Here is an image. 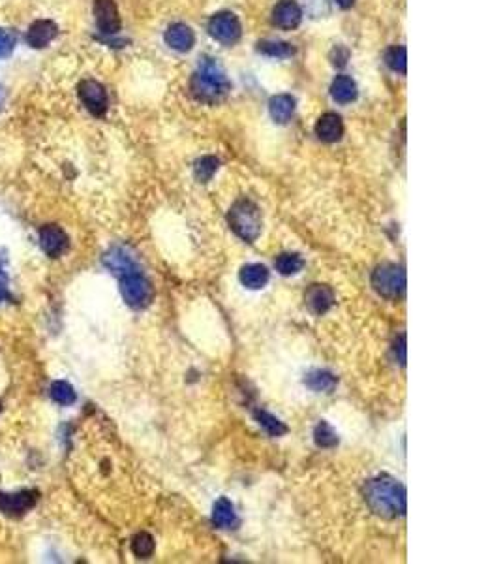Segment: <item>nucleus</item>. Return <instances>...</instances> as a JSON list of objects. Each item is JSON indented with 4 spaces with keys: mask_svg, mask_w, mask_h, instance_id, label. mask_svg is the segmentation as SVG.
Listing matches in <instances>:
<instances>
[{
    "mask_svg": "<svg viewBox=\"0 0 501 564\" xmlns=\"http://www.w3.org/2000/svg\"><path fill=\"white\" fill-rule=\"evenodd\" d=\"M365 500L374 514L383 519H398L408 510L406 487L391 476H376L368 480L363 489Z\"/></svg>",
    "mask_w": 501,
    "mask_h": 564,
    "instance_id": "f257e3e1",
    "label": "nucleus"
},
{
    "mask_svg": "<svg viewBox=\"0 0 501 564\" xmlns=\"http://www.w3.org/2000/svg\"><path fill=\"white\" fill-rule=\"evenodd\" d=\"M190 91L199 102L215 104L222 100L230 91V81L225 78L222 66L212 58H205L190 80Z\"/></svg>",
    "mask_w": 501,
    "mask_h": 564,
    "instance_id": "f03ea898",
    "label": "nucleus"
},
{
    "mask_svg": "<svg viewBox=\"0 0 501 564\" xmlns=\"http://www.w3.org/2000/svg\"><path fill=\"white\" fill-rule=\"evenodd\" d=\"M228 222H230L231 230L246 243H254L261 235V228H263L261 211L248 198H241L231 205L230 213H228Z\"/></svg>",
    "mask_w": 501,
    "mask_h": 564,
    "instance_id": "7ed1b4c3",
    "label": "nucleus"
},
{
    "mask_svg": "<svg viewBox=\"0 0 501 564\" xmlns=\"http://www.w3.org/2000/svg\"><path fill=\"white\" fill-rule=\"evenodd\" d=\"M374 290L385 299H400L406 294V271L396 263H381L372 273Z\"/></svg>",
    "mask_w": 501,
    "mask_h": 564,
    "instance_id": "20e7f679",
    "label": "nucleus"
},
{
    "mask_svg": "<svg viewBox=\"0 0 501 564\" xmlns=\"http://www.w3.org/2000/svg\"><path fill=\"white\" fill-rule=\"evenodd\" d=\"M121 294L132 309H145L152 299V286L141 273L132 271L121 277Z\"/></svg>",
    "mask_w": 501,
    "mask_h": 564,
    "instance_id": "39448f33",
    "label": "nucleus"
},
{
    "mask_svg": "<svg viewBox=\"0 0 501 564\" xmlns=\"http://www.w3.org/2000/svg\"><path fill=\"white\" fill-rule=\"evenodd\" d=\"M208 32L218 42L231 45L239 42V38L243 34V29H241L239 17L233 12H218L208 21Z\"/></svg>",
    "mask_w": 501,
    "mask_h": 564,
    "instance_id": "423d86ee",
    "label": "nucleus"
},
{
    "mask_svg": "<svg viewBox=\"0 0 501 564\" xmlns=\"http://www.w3.org/2000/svg\"><path fill=\"white\" fill-rule=\"evenodd\" d=\"M79 100L94 117H103L108 113L109 98L106 87L94 80H83L77 87Z\"/></svg>",
    "mask_w": 501,
    "mask_h": 564,
    "instance_id": "0eeeda50",
    "label": "nucleus"
},
{
    "mask_svg": "<svg viewBox=\"0 0 501 564\" xmlns=\"http://www.w3.org/2000/svg\"><path fill=\"white\" fill-rule=\"evenodd\" d=\"M94 19L106 36H113L121 30V15L115 0H94Z\"/></svg>",
    "mask_w": 501,
    "mask_h": 564,
    "instance_id": "6e6552de",
    "label": "nucleus"
},
{
    "mask_svg": "<svg viewBox=\"0 0 501 564\" xmlns=\"http://www.w3.org/2000/svg\"><path fill=\"white\" fill-rule=\"evenodd\" d=\"M304 303L310 312H314L315 316H321L325 312H329L332 305L337 303V296L327 284H312L304 294Z\"/></svg>",
    "mask_w": 501,
    "mask_h": 564,
    "instance_id": "1a4fd4ad",
    "label": "nucleus"
},
{
    "mask_svg": "<svg viewBox=\"0 0 501 564\" xmlns=\"http://www.w3.org/2000/svg\"><path fill=\"white\" fill-rule=\"evenodd\" d=\"M302 21V10L295 0H280L272 10V23L278 29H297Z\"/></svg>",
    "mask_w": 501,
    "mask_h": 564,
    "instance_id": "9d476101",
    "label": "nucleus"
},
{
    "mask_svg": "<svg viewBox=\"0 0 501 564\" xmlns=\"http://www.w3.org/2000/svg\"><path fill=\"white\" fill-rule=\"evenodd\" d=\"M58 34V27L49 19H38L29 27V32H27V44L34 49H42V47H47V45L57 38Z\"/></svg>",
    "mask_w": 501,
    "mask_h": 564,
    "instance_id": "9b49d317",
    "label": "nucleus"
},
{
    "mask_svg": "<svg viewBox=\"0 0 501 564\" xmlns=\"http://www.w3.org/2000/svg\"><path fill=\"white\" fill-rule=\"evenodd\" d=\"M40 241H42V248L51 258H58L68 250V235H66L58 226H45L40 232Z\"/></svg>",
    "mask_w": 501,
    "mask_h": 564,
    "instance_id": "f8f14e48",
    "label": "nucleus"
},
{
    "mask_svg": "<svg viewBox=\"0 0 501 564\" xmlns=\"http://www.w3.org/2000/svg\"><path fill=\"white\" fill-rule=\"evenodd\" d=\"M315 136L325 143H337L344 136V123L337 113H325L315 123Z\"/></svg>",
    "mask_w": 501,
    "mask_h": 564,
    "instance_id": "ddd939ff",
    "label": "nucleus"
},
{
    "mask_svg": "<svg viewBox=\"0 0 501 564\" xmlns=\"http://www.w3.org/2000/svg\"><path fill=\"white\" fill-rule=\"evenodd\" d=\"M36 497L30 491H19L14 495L8 493H0V512L8 515H23L34 506Z\"/></svg>",
    "mask_w": 501,
    "mask_h": 564,
    "instance_id": "4468645a",
    "label": "nucleus"
},
{
    "mask_svg": "<svg viewBox=\"0 0 501 564\" xmlns=\"http://www.w3.org/2000/svg\"><path fill=\"white\" fill-rule=\"evenodd\" d=\"M165 44L169 45L171 49L179 51V53H186L195 44V34L184 23H175L165 30Z\"/></svg>",
    "mask_w": 501,
    "mask_h": 564,
    "instance_id": "2eb2a0df",
    "label": "nucleus"
},
{
    "mask_svg": "<svg viewBox=\"0 0 501 564\" xmlns=\"http://www.w3.org/2000/svg\"><path fill=\"white\" fill-rule=\"evenodd\" d=\"M103 263L108 266L113 273L117 275H126V273H132V271H137L136 261L134 258L130 256L124 248H113L109 250L106 256H103Z\"/></svg>",
    "mask_w": 501,
    "mask_h": 564,
    "instance_id": "dca6fc26",
    "label": "nucleus"
},
{
    "mask_svg": "<svg viewBox=\"0 0 501 564\" xmlns=\"http://www.w3.org/2000/svg\"><path fill=\"white\" fill-rule=\"evenodd\" d=\"M241 282H243L246 288L250 290H261L267 286V282L271 279V273L265 266L261 263H248L241 269Z\"/></svg>",
    "mask_w": 501,
    "mask_h": 564,
    "instance_id": "f3484780",
    "label": "nucleus"
},
{
    "mask_svg": "<svg viewBox=\"0 0 501 564\" xmlns=\"http://www.w3.org/2000/svg\"><path fill=\"white\" fill-rule=\"evenodd\" d=\"M269 111H271L272 121L286 124L295 113V98L289 94H278L269 102Z\"/></svg>",
    "mask_w": 501,
    "mask_h": 564,
    "instance_id": "a211bd4d",
    "label": "nucleus"
},
{
    "mask_svg": "<svg viewBox=\"0 0 501 564\" xmlns=\"http://www.w3.org/2000/svg\"><path fill=\"white\" fill-rule=\"evenodd\" d=\"M330 96L338 104H351L357 98V83L350 75H338L330 85Z\"/></svg>",
    "mask_w": 501,
    "mask_h": 564,
    "instance_id": "6ab92c4d",
    "label": "nucleus"
},
{
    "mask_svg": "<svg viewBox=\"0 0 501 564\" xmlns=\"http://www.w3.org/2000/svg\"><path fill=\"white\" fill-rule=\"evenodd\" d=\"M212 521H215L216 527L220 528H233L236 525V512L235 506L231 504V500H228L225 497L218 499L215 502V508H212Z\"/></svg>",
    "mask_w": 501,
    "mask_h": 564,
    "instance_id": "aec40b11",
    "label": "nucleus"
},
{
    "mask_svg": "<svg viewBox=\"0 0 501 564\" xmlns=\"http://www.w3.org/2000/svg\"><path fill=\"white\" fill-rule=\"evenodd\" d=\"M304 384H306L312 391H317V393L325 391V393H329V391H332L337 388L338 378L332 375V373H329V371L315 369L312 371V373H308V376L304 378Z\"/></svg>",
    "mask_w": 501,
    "mask_h": 564,
    "instance_id": "412c9836",
    "label": "nucleus"
},
{
    "mask_svg": "<svg viewBox=\"0 0 501 564\" xmlns=\"http://www.w3.org/2000/svg\"><path fill=\"white\" fill-rule=\"evenodd\" d=\"M274 268L278 271L280 275L284 277H291L297 275L302 268H304V260H302L299 254L295 252H284L276 256L274 260Z\"/></svg>",
    "mask_w": 501,
    "mask_h": 564,
    "instance_id": "4be33fe9",
    "label": "nucleus"
},
{
    "mask_svg": "<svg viewBox=\"0 0 501 564\" xmlns=\"http://www.w3.org/2000/svg\"><path fill=\"white\" fill-rule=\"evenodd\" d=\"M220 167V160L216 156H203L193 164V177L199 183H208Z\"/></svg>",
    "mask_w": 501,
    "mask_h": 564,
    "instance_id": "5701e85b",
    "label": "nucleus"
},
{
    "mask_svg": "<svg viewBox=\"0 0 501 564\" xmlns=\"http://www.w3.org/2000/svg\"><path fill=\"white\" fill-rule=\"evenodd\" d=\"M258 51L263 53L267 57L274 58H287L295 53L293 45L287 44V42H280V40H265V42H259Z\"/></svg>",
    "mask_w": 501,
    "mask_h": 564,
    "instance_id": "b1692460",
    "label": "nucleus"
},
{
    "mask_svg": "<svg viewBox=\"0 0 501 564\" xmlns=\"http://www.w3.org/2000/svg\"><path fill=\"white\" fill-rule=\"evenodd\" d=\"M254 418L258 421L259 425L265 429L267 433L271 436H282V434L287 433V425L284 421H280L276 416H272L267 410H256L254 412Z\"/></svg>",
    "mask_w": 501,
    "mask_h": 564,
    "instance_id": "393cba45",
    "label": "nucleus"
},
{
    "mask_svg": "<svg viewBox=\"0 0 501 564\" xmlns=\"http://www.w3.org/2000/svg\"><path fill=\"white\" fill-rule=\"evenodd\" d=\"M385 62L393 72L406 75V72H408V51H406V47H402V45L391 47L385 53Z\"/></svg>",
    "mask_w": 501,
    "mask_h": 564,
    "instance_id": "a878e982",
    "label": "nucleus"
},
{
    "mask_svg": "<svg viewBox=\"0 0 501 564\" xmlns=\"http://www.w3.org/2000/svg\"><path fill=\"white\" fill-rule=\"evenodd\" d=\"M314 440L319 448H334L338 444V434L327 421H319L314 429Z\"/></svg>",
    "mask_w": 501,
    "mask_h": 564,
    "instance_id": "bb28decb",
    "label": "nucleus"
},
{
    "mask_svg": "<svg viewBox=\"0 0 501 564\" xmlns=\"http://www.w3.org/2000/svg\"><path fill=\"white\" fill-rule=\"evenodd\" d=\"M51 397H53V401L58 403V405L70 406L75 403L77 395H75V391H73V388L70 384L58 380V382H53V386H51Z\"/></svg>",
    "mask_w": 501,
    "mask_h": 564,
    "instance_id": "cd10ccee",
    "label": "nucleus"
},
{
    "mask_svg": "<svg viewBox=\"0 0 501 564\" xmlns=\"http://www.w3.org/2000/svg\"><path fill=\"white\" fill-rule=\"evenodd\" d=\"M154 538L149 532H139L132 540V551L139 559H149L154 553Z\"/></svg>",
    "mask_w": 501,
    "mask_h": 564,
    "instance_id": "c85d7f7f",
    "label": "nucleus"
},
{
    "mask_svg": "<svg viewBox=\"0 0 501 564\" xmlns=\"http://www.w3.org/2000/svg\"><path fill=\"white\" fill-rule=\"evenodd\" d=\"M15 44H17V38L8 32V30L0 29V58H6L12 55Z\"/></svg>",
    "mask_w": 501,
    "mask_h": 564,
    "instance_id": "c756f323",
    "label": "nucleus"
},
{
    "mask_svg": "<svg viewBox=\"0 0 501 564\" xmlns=\"http://www.w3.org/2000/svg\"><path fill=\"white\" fill-rule=\"evenodd\" d=\"M394 354H396V360L400 365H406V335L404 333L394 340Z\"/></svg>",
    "mask_w": 501,
    "mask_h": 564,
    "instance_id": "7c9ffc66",
    "label": "nucleus"
},
{
    "mask_svg": "<svg viewBox=\"0 0 501 564\" xmlns=\"http://www.w3.org/2000/svg\"><path fill=\"white\" fill-rule=\"evenodd\" d=\"M334 2H337V4H338V6H340V8H344V10H347V8L353 6V2H355V0H334Z\"/></svg>",
    "mask_w": 501,
    "mask_h": 564,
    "instance_id": "2f4dec72",
    "label": "nucleus"
},
{
    "mask_svg": "<svg viewBox=\"0 0 501 564\" xmlns=\"http://www.w3.org/2000/svg\"><path fill=\"white\" fill-rule=\"evenodd\" d=\"M4 104H6V91L4 87H0V111L4 108Z\"/></svg>",
    "mask_w": 501,
    "mask_h": 564,
    "instance_id": "473e14b6",
    "label": "nucleus"
},
{
    "mask_svg": "<svg viewBox=\"0 0 501 564\" xmlns=\"http://www.w3.org/2000/svg\"><path fill=\"white\" fill-rule=\"evenodd\" d=\"M6 296H8L6 288H4V286H0V301H2V299H4Z\"/></svg>",
    "mask_w": 501,
    "mask_h": 564,
    "instance_id": "72a5a7b5",
    "label": "nucleus"
}]
</instances>
